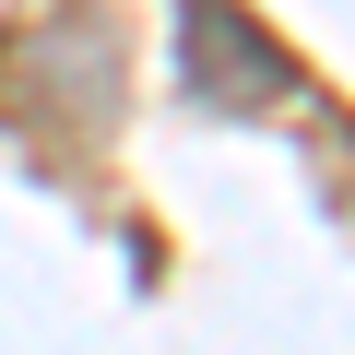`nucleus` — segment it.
Wrapping results in <instances>:
<instances>
[{
  "label": "nucleus",
  "instance_id": "1",
  "mask_svg": "<svg viewBox=\"0 0 355 355\" xmlns=\"http://www.w3.org/2000/svg\"><path fill=\"white\" fill-rule=\"evenodd\" d=\"M178 95L249 130L272 107H320V71L249 12V0H178Z\"/></svg>",
  "mask_w": 355,
  "mask_h": 355
}]
</instances>
